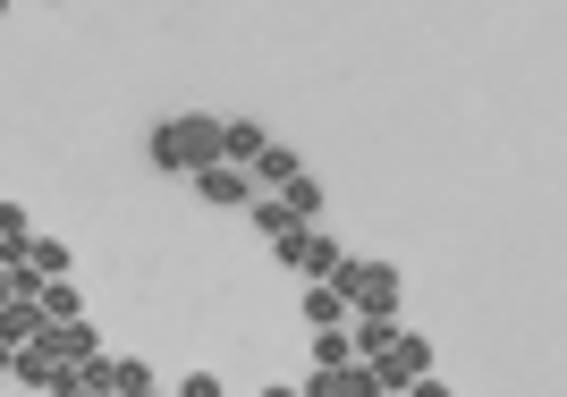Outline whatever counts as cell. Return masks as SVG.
<instances>
[{"label": "cell", "mask_w": 567, "mask_h": 397, "mask_svg": "<svg viewBox=\"0 0 567 397\" xmlns=\"http://www.w3.org/2000/svg\"><path fill=\"white\" fill-rule=\"evenodd\" d=\"M111 397H169V389H153V373H144L136 355H118V380H111Z\"/></svg>", "instance_id": "obj_15"}, {"label": "cell", "mask_w": 567, "mask_h": 397, "mask_svg": "<svg viewBox=\"0 0 567 397\" xmlns=\"http://www.w3.org/2000/svg\"><path fill=\"white\" fill-rule=\"evenodd\" d=\"M169 397H229V389H220L213 373H187V380H178V389H169Z\"/></svg>", "instance_id": "obj_17"}, {"label": "cell", "mask_w": 567, "mask_h": 397, "mask_svg": "<svg viewBox=\"0 0 567 397\" xmlns=\"http://www.w3.org/2000/svg\"><path fill=\"white\" fill-rule=\"evenodd\" d=\"M262 397H297V389H262Z\"/></svg>", "instance_id": "obj_20"}, {"label": "cell", "mask_w": 567, "mask_h": 397, "mask_svg": "<svg viewBox=\"0 0 567 397\" xmlns=\"http://www.w3.org/2000/svg\"><path fill=\"white\" fill-rule=\"evenodd\" d=\"M280 203H288V220H297V229H322V187H313L306 169H297V178L280 187Z\"/></svg>", "instance_id": "obj_9"}, {"label": "cell", "mask_w": 567, "mask_h": 397, "mask_svg": "<svg viewBox=\"0 0 567 397\" xmlns=\"http://www.w3.org/2000/svg\"><path fill=\"white\" fill-rule=\"evenodd\" d=\"M195 195H204L213 211H246V203H255V178L229 169V161H213V169H195Z\"/></svg>", "instance_id": "obj_6"}, {"label": "cell", "mask_w": 567, "mask_h": 397, "mask_svg": "<svg viewBox=\"0 0 567 397\" xmlns=\"http://www.w3.org/2000/svg\"><path fill=\"white\" fill-rule=\"evenodd\" d=\"M364 373H373V389H381V397H399L406 380H424V373H432V347H424V330H399V347H390V355H373Z\"/></svg>", "instance_id": "obj_5"}, {"label": "cell", "mask_w": 567, "mask_h": 397, "mask_svg": "<svg viewBox=\"0 0 567 397\" xmlns=\"http://www.w3.org/2000/svg\"><path fill=\"white\" fill-rule=\"evenodd\" d=\"M313 330H348V304H339V288H306V304H297Z\"/></svg>", "instance_id": "obj_14"}, {"label": "cell", "mask_w": 567, "mask_h": 397, "mask_svg": "<svg viewBox=\"0 0 567 397\" xmlns=\"http://www.w3.org/2000/svg\"><path fill=\"white\" fill-rule=\"evenodd\" d=\"M9 380H18V389H34V397H69V389H76V364L51 347V338H34V347L9 355Z\"/></svg>", "instance_id": "obj_3"}, {"label": "cell", "mask_w": 567, "mask_h": 397, "mask_svg": "<svg viewBox=\"0 0 567 397\" xmlns=\"http://www.w3.org/2000/svg\"><path fill=\"white\" fill-rule=\"evenodd\" d=\"M339 364H355V355H348V330H313V373H339Z\"/></svg>", "instance_id": "obj_16"}, {"label": "cell", "mask_w": 567, "mask_h": 397, "mask_svg": "<svg viewBox=\"0 0 567 397\" xmlns=\"http://www.w3.org/2000/svg\"><path fill=\"white\" fill-rule=\"evenodd\" d=\"M144 161L162 169V178H195V169L220 161V118L187 111V118H162L153 136H144Z\"/></svg>", "instance_id": "obj_1"}, {"label": "cell", "mask_w": 567, "mask_h": 397, "mask_svg": "<svg viewBox=\"0 0 567 397\" xmlns=\"http://www.w3.org/2000/svg\"><path fill=\"white\" fill-rule=\"evenodd\" d=\"M34 313H43V330H51V322H85V296H76V280H43Z\"/></svg>", "instance_id": "obj_8"}, {"label": "cell", "mask_w": 567, "mask_h": 397, "mask_svg": "<svg viewBox=\"0 0 567 397\" xmlns=\"http://www.w3.org/2000/svg\"><path fill=\"white\" fill-rule=\"evenodd\" d=\"M0 380H9V347H0Z\"/></svg>", "instance_id": "obj_19"}, {"label": "cell", "mask_w": 567, "mask_h": 397, "mask_svg": "<svg viewBox=\"0 0 567 397\" xmlns=\"http://www.w3.org/2000/svg\"><path fill=\"white\" fill-rule=\"evenodd\" d=\"M43 338H51V347H60V355H69V364H94V355H102V338H94V322H51V330H43Z\"/></svg>", "instance_id": "obj_10"}, {"label": "cell", "mask_w": 567, "mask_h": 397, "mask_svg": "<svg viewBox=\"0 0 567 397\" xmlns=\"http://www.w3.org/2000/svg\"><path fill=\"white\" fill-rule=\"evenodd\" d=\"M399 397H457V389H450V380H441V373H424V380H406Z\"/></svg>", "instance_id": "obj_18"}, {"label": "cell", "mask_w": 567, "mask_h": 397, "mask_svg": "<svg viewBox=\"0 0 567 397\" xmlns=\"http://www.w3.org/2000/svg\"><path fill=\"white\" fill-rule=\"evenodd\" d=\"M331 288H339V304H348V322H399V262L348 254Z\"/></svg>", "instance_id": "obj_2"}, {"label": "cell", "mask_w": 567, "mask_h": 397, "mask_svg": "<svg viewBox=\"0 0 567 397\" xmlns=\"http://www.w3.org/2000/svg\"><path fill=\"white\" fill-rule=\"evenodd\" d=\"M271 254H280V262H297V271H306L313 288H331V280H339V262H348V245H339L331 229H288L280 245H271Z\"/></svg>", "instance_id": "obj_4"}, {"label": "cell", "mask_w": 567, "mask_h": 397, "mask_svg": "<svg viewBox=\"0 0 567 397\" xmlns=\"http://www.w3.org/2000/svg\"><path fill=\"white\" fill-rule=\"evenodd\" d=\"M69 245H60V237H25V271H34V280H69Z\"/></svg>", "instance_id": "obj_12"}, {"label": "cell", "mask_w": 567, "mask_h": 397, "mask_svg": "<svg viewBox=\"0 0 567 397\" xmlns=\"http://www.w3.org/2000/svg\"><path fill=\"white\" fill-rule=\"evenodd\" d=\"M297 169H306V161H297V153H288L280 136H271V144L255 153V161H246V178H255V195H280L288 178H297Z\"/></svg>", "instance_id": "obj_7"}, {"label": "cell", "mask_w": 567, "mask_h": 397, "mask_svg": "<svg viewBox=\"0 0 567 397\" xmlns=\"http://www.w3.org/2000/svg\"><path fill=\"white\" fill-rule=\"evenodd\" d=\"M246 220H255V229H262V245H280V237L297 229V220H288V203H280V195H255V203H246Z\"/></svg>", "instance_id": "obj_13"}, {"label": "cell", "mask_w": 567, "mask_h": 397, "mask_svg": "<svg viewBox=\"0 0 567 397\" xmlns=\"http://www.w3.org/2000/svg\"><path fill=\"white\" fill-rule=\"evenodd\" d=\"M34 338H43V313H34V304H0V347L18 355V347H34Z\"/></svg>", "instance_id": "obj_11"}]
</instances>
